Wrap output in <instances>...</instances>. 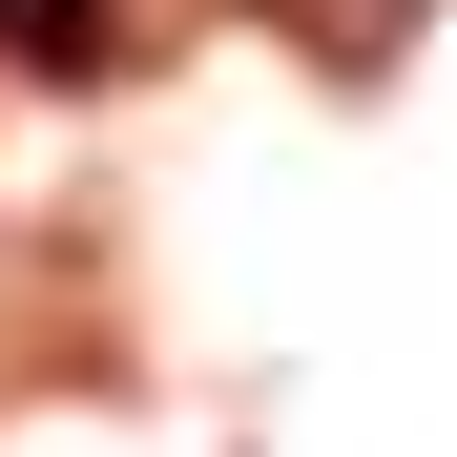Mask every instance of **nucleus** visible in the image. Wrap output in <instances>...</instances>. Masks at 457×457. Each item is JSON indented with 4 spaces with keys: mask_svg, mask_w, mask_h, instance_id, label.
I'll use <instances>...</instances> for the list:
<instances>
[{
    "mask_svg": "<svg viewBox=\"0 0 457 457\" xmlns=\"http://www.w3.org/2000/svg\"><path fill=\"white\" fill-rule=\"evenodd\" d=\"M0 42H21V62H104V42H125V0H0Z\"/></svg>",
    "mask_w": 457,
    "mask_h": 457,
    "instance_id": "f257e3e1",
    "label": "nucleus"
}]
</instances>
